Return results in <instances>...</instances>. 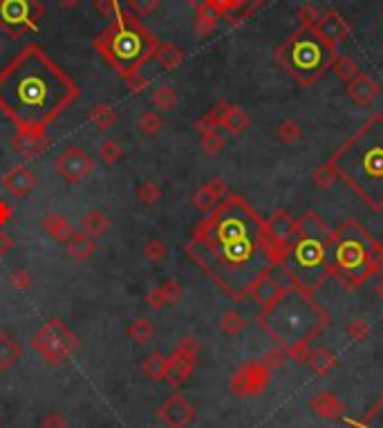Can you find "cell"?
Listing matches in <instances>:
<instances>
[{"label": "cell", "mask_w": 383, "mask_h": 428, "mask_svg": "<svg viewBox=\"0 0 383 428\" xmlns=\"http://www.w3.org/2000/svg\"><path fill=\"white\" fill-rule=\"evenodd\" d=\"M186 251L220 289L242 301L256 280L285 262L290 244L274 240L240 195H226L197 224Z\"/></svg>", "instance_id": "obj_1"}, {"label": "cell", "mask_w": 383, "mask_h": 428, "mask_svg": "<svg viewBox=\"0 0 383 428\" xmlns=\"http://www.w3.org/2000/svg\"><path fill=\"white\" fill-rule=\"evenodd\" d=\"M79 94L76 81L36 43L18 52L0 72V110L18 128L45 130Z\"/></svg>", "instance_id": "obj_2"}, {"label": "cell", "mask_w": 383, "mask_h": 428, "mask_svg": "<svg viewBox=\"0 0 383 428\" xmlns=\"http://www.w3.org/2000/svg\"><path fill=\"white\" fill-rule=\"evenodd\" d=\"M330 316L314 298V294L296 287H285L278 296L258 312V326L287 357L305 364L310 346L328 328Z\"/></svg>", "instance_id": "obj_3"}, {"label": "cell", "mask_w": 383, "mask_h": 428, "mask_svg": "<svg viewBox=\"0 0 383 428\" xmlns=\"http://www.w3.org/2000/svg\"><path fill=\"white\" fill-rule=\"evenodd\" d=\"M330 164L363 202L383 211V115L375 112L341 144Z\"/></svg>", "instance_id": "obj_4"}, {"label": "cell", "mask_w": 383, "mask_h": 428, "mask_svg": "<svg viewBox=\"0 0 383 428\" xmlns=\"http://www.w3.org/2000/svg\"><path fill=\"white\" fill-rule=\"evenodd\" d=\"M159 41L139 23L135 14L119 9L114 21L94 39L97 50L123 79L143 68V63L155 56Z\"/></svg>", "instance_id": "obj_5"}, {"label": "cell", "mask_w": 383, "mask_h": 428, "mask_svg": "<svg viewBox=\"0 0 383 428\" xmlns=\"http://www.w3.org/2000/svg\"><path fill=\"white\" fill-rule=\"evenodd\" d=\"M375 238L357 220H343L332 231L328 242V260L332 276L346 289H359L372 276L370 251Z\"/></svg>", "instance_id": "obj_6"}, {"label": "cell", "mask_w": 383, "mask_h": 428, "mask_svg": "<svg viewBox=\"0 0 383 428\" xmlns=\"http://www.w3.org/2000/svg\"><path fill=\"white\" fill-rule=\"evenodd\" d=\"M332 231H296L290 244V253L283 265L290 276L292 287L314 294L332 278V267L328 260V242Z\"/></svg>", "instance_id": "obj_7"}, {"label": "cell", "mask_w": 383, "mask_h": 428, "mask_svg": "<svg viewBox=\"0 0 383 428\" xmlns=\"http://www.w3.org/2000/svg\"><path fill=\"white\" fill-rule=\"evenodd\" d=\"M274 59L296 83L310 88L325 77L334 56L314 32L299 30L276 47Z\"/></svg>", "instance_id": "obj_8"}, {"label": "cell", "mask_w": 383, "mask_h": 428, "mask_svg": "<svg viewBox=\"0 0 383 428\" xmlns=\"http://www.w3.org/2000/svg\"><path fill=\"white\" fill-rule=\"evenodd\" d=\"M43 14L45 7L41 0H0V30L16 39L25 32L38 30Z\"/></svg>", "instance_id": "obj_9"}, {"label": "cell", "mask_w": 383, "mask_h": 428, "mask_svg": "<svg viewBox=\"0 0 383 428\" xmlns=\"http://www.w3.org/2000/svg\"><path fill=\"white\" fill-rule=\"evenodd\" d=\"M32 346L34 350L41 352L50 364H59V361H63L76 348V337L61 321H50L32 339Z\"/></svg>", "instance_id": "obj_10"}, {"label": "cell", "mask_w": 383, "mask_h": 428, "mask_svg": "<svg viewBox=\"0 0 383 428\" xmlns=\"http://www.w3.org/2000/svg\"><path fill=\"white\" fill-rule=\"evenodd\" d=\"M271 382V368L265 361H247L231 377V393L235 397H258Z\"/></svg>", "instance_id": "obj_11"}, {"label": "cell", "mask_w": 383, "mask_h": 428, "mask_svg": "<svg viewBox=\"0 0 383 428\" xmlns=\"http://www.w3.org/2000/svg\"><path fill=\"white\" fill-rule=\"evenodd\" d=\"M312 32L319 36L321 43L328 47V52L332 56H337L339 45L350 39L352 30H350V23L337 12V9H328L325 14H321L319 23H316V27Z\"/></svg>", "instance_id": "obj_12"}, {"label": "cell", "mask_w": 383, "mask_h": 428, "mask_svg": "<svg viewBox=\"0 0 383 428\" xmlns=\"http://www.w3.org/2000/svg\"><path fill=\"white\" fill-rule=\"evenodd\" d=\"M197 352H199L197 341L190 339V337H186L177 346L175 355L168 359V370H166V379L170 384L179 386L190 377V373H193V366H195V359H197Z\"/></svg>", "instance_id": "obj_13"}, {"label": "cell", "mask_w": 383, "mask_h": 428, "mask_svg": "<svg viewBox=\"0 0 383 428\" xmlns=\"http://www.w3.org/2000/svg\"><path fill=\"white\" fill-rule=\"evenodd\" d=\"M92 164H94L92 157L85 153L83 148L70 146L59 155V159H56V170H59L70 184H74V182H81V179L90 173Z\"/></svg>", "instance_id": "obj_14"}, {"label": "cell", "mask_w": 383, "mask_h": 428, "mask_svg": "<svg viewBox=\"0 0 383 428\" xmlns=\"http://www.w3.org/2000/svg\"><path fill=\"white\" fill-rule=\"evenodd\" d=\"M159 417L168 428H184L195 420V411L181 395H173L159 408Z\"/></svg>", "instance_id": "obj_15"}, {"label": "cell", "mask_w": 383, "mask_h": 428, "mask_svg": "<svg viewBox=\"0 0 383 428\" xmlns=\"http://www.w3.org/2000/svg\"><path fill=\"white\" fill-rule=\"evenodd\" d=\"M346 92L359 108H368L381 94V85L372 77H368L366 72H359L350 83H346Z\"/></svg>", "instance_id": "obj_16"}, {"label": "cell", "mask_w": 383, "mask_h": 428, "mask_svg": "<svg viewBox=\"0 0 383 428\" xmlns=\"http://www.w3.org/2000/svg\"><path fill=\"white\" fill-rule=\"evenodd\" d=\"M310 408L316 417H321V420L339 422L346 417V404H343L334 393H330V390H323V393L314 395Z\"/></svg>", "instance_id": "obj_17"}, {"label": "cell", "mask_w": 383, "mask_h": 428, "mask_svg": "<svg viewBox=\"0 0 383 428\" xmlns=\"http://www.w3.org/2000/svg\"><path fill=\"white\" fill-rule=\"evenodd\" d=\"M224 197H226V184L220 177H211L206 184H202L193 193V204L199 211L208 213V211H213Z\"/></svg>", "instance_id": "obj_18"}, {"label": "cell", "mask_w": 383, "mask_h": 428, "mask_svg": "<svg viewBox=\"0 0 383 428\" xmlns=\"http://www.w3.org/2000/svg\"><path fill=\"white\" fill-rule=\"evenodd\" d=\"M14 148L25 157H36L47 148V135L41 128H18L14 137Z\"/></svg>", "instance_id": "obj_19"}, {"label": "cell", "mask_w": 383, "mask_h": 428, "mask_svg": "<svg viewBox=\"0 0 383 428\" xmlns=\"http://www.w3.org/2000/svg\"><path fill=\"white\" fill-rule=\"evenodd\" d=\"M265 226H267V233L278 242L292 244V240L296 238V217H292L285 208L274 211L269 220H265Z\"/></svg>", "instance_id": "obj_20"}, {"label": "cell", "mask_w": 383, "mask_h": 428, "mask_svg": "<svg viewBox=\"0 0 383 428\" xmlns=\"http://www.w3.org/2000/svg\"><path fill=\"white\" fill-rule=\"evenodd\" d=\"M3 184H5V188H7V191L12 193V195L23 197V195H27V193H30L32 188H34L36 177H34V173H30V170H27L25 166H14V168L5 175Z\"/></svg>", "instance_id": "obj_21"}, {"label": "cell", "mask_w": 383, "mask_h": 428, "mask_svg": "<svg viewBox=\"0 0 383 428\" xmlns=\"http://www.w3.org/2000/svg\"><path fill=\"white\" fill-rule=\"evenodd\" d=\"M179 294H181L179 283H175V280H164L161 285H157L155 289H152V294L148 296V303H150L152 307L170 305V303L177 301Z\"/></svg>", "instance_id": "obj_22"}, {"label": "cell", "mask_w": 383, "mask_h": 428, "mask_svg": "<svg viewBox=\"0 0 383 428\" xmlns=\"http://www.w3.org/2000/svg\"><path fill=\"white\" fill-rule=\"evenodd\" d=\"M152 59H155L164 70L170 72V70H175V68H179L181 63H184V52H181L179 47L173 45V43H159L157 52H155Z\"/></svg>", "instance_id": "obj_23"}, {"label": "cell", "mask_w": 383, "mask_h": 428, "mask_svg": "<svg viewBox=\"0 0 383 428\" xmlns=\"http://www.w3.org/2000/svg\"><path fill=\"white\" fill-rule=\"evenodd\" d=\"M43 226H45V231L50 233L54 240H59V242H68L70 238L76 233L74 226L68 220H63L61 215H56V213L47 215L45 220H43Z\"/></svg>", "instance_id": "obj_24"}, {"label": "cell", "mask_w": 383, "mask_h": 428, "mask_svg": "<svg viewBox=\"0 0 383 428\" xmlns=\"http://www.w3.org/2000/svg\"><path fill=\"white\" fill-rule=\"evenodd\" d=\"M249 126H251V119H249V115L238 106H231L229 103V108L224 112V119H222V128L229 130L231 135H240L242 130H247Z\"/></svg>", "instance_id": "obj_25"}, {"label": "cell", "mask_w": 383, "mask_h": 428, "mask_svg": "<svg viewBox=\"0 0 383 428\" xmlns=\"http://www.w3.org/2000/svg\"><path fill=\"white\" fill-rule=\"evenodd\" d=\"M316 375H328L334 370V366H337V357H334V352L328 350V348H319L310 352L308 361H305Z\"/></svg>", "instance_id": "obj_26"}, {"label": "cell", "mask_w": 383, "mask_h": 428, "mask_svg": "<svg viewBox=\"0 0 383 428\" xmlns=\"http://www.w3.org/2000/svg\"><path fill=\"white\" fill-rule=\"evenodd\" d=\"M348 428H383V395L359 417V420H352Z\"/></svg>", "instance_id": "obj_27"}, {"label": "cell", "mask_w": 383, "mask_h": 428, "mask_svg": "<svg viewBox=\"0 0 383 428\" xmlns=\"http://www.w3.org/2000/svg\"><path fill=\"white\" fill-rule=\"evenodd\" d=\"M195 12H197V16H195V32L202 34V36H208L211 32H213L217 21L222 18V14H220L211 3H206L204 7L195 9Z\"/></svg>", "instance_id": "obj_28"}, {"label": "cell", "mask_w": 383, "mask_h": 428, "mask_svg": "<svg viewBox=\"0 0 383 428\" xmlns=\"http://www.w3.org/2000/svg\"><path fill=\"white\" fill-rule=\"evenodd\" d=\"M330 68H332V72L337 74V77H339L341 81H346V83H350V81L361 72V68L357 65V61L350 59L348 54H341V52L332 59V65H330Z\"/></svg>", "instance_id": "obj_29"}, {"label": "cell", "mask_w": 383, "mask_h": 428, "mask_svg": "<svg viewBox=\"0 0 383 428\" xmlns=\"http://www.w3.org/2000/svg\"><path fill=\"white\" fill-rule=\"evenodd\" d=\"M68 251H70V256H74V258H88V256L97 251V244H94V240L85 231L74 233L68 240Z\"/></svg>", "instance_id": "obj_30"}, {"label": "cell", "mask_w": 383, "mask_h": 428, "mask_svg": "<svg viewBox=\"0 0 383 428\" xmlns=\"http://www.w3.org/2000/svg\"><path fill=\"white\" fill-rule=\"evenodd\" d=\"M18 357H21V346L9 337L0 335V370H7L9 366H14Z\"/></svg>", "instance_id": "obj_31"}, {"label": "cell", "mask_w": 383, "mask_h": 428, "mask_svg": "<svg viewBox=\"0 0 383 428\" xmlns=\"http://www.w3.org/2000/svg\"><path fill=\"white\" fill-rule=\"evenodd\" d=\"M90 121L97 123L99 130H108L110 126H114L117 115H114V110L108 106V103H97V106H94L92 112H90Z\"/></svg>", "instance_id": "obj_32"}, {"label": "cell", "mask_w": 383, "mask_h": 428, "mask_svg": "<svg viewBox=\"0 0 383 428\" xmlns=\"http://www.w3.org/2000/svg\"><path fill=\"white\" fill-rule=\"evenodd\" d=\"M143 370L150 379H164L166 377V370H168V359L159 352H150L146 364H143Z\"/></svg>", "instance_id": "obj_33"}, {"label": "cell", "mask_w": 383, "mask_h": 428, "mask_svg": "<svg viewBox=\"0 0 383 428\" xmlns=\"http://www.w3.org/2000/svg\"><path fill=\"white\" fill-rule=\"evenodd\" d=\"M276 135H278V139L283 141V144L292 146L303 137V130L294 119H285V121L278 123V128H276Z\"/></svg>", "instance_id": "obj_34"}, {"label": "cell", "mask_w": 383, "mask_h": 428, "mask_svg": "<svg viewBox=\"0 0 383 428\" xmlns=\"http://www.w3.org/2000/svg\"><path fill=\"white\" fill-rule=\"evenodd\" d=\"M105 229H108V220H105V215H103V213H99V211H90L88 215L83 217V231L88 233L90 238L101 235Z\"/></svg>", "instance_id": "obj_35"}, {"label": "cell", "mask_w": 383, "mask_h": 428, "mask_svg": "<svg viewBox=\"0 0 383 428\" xmlns=\"http://www.w3.org/2000/svg\"><path fill=\"white\" fill-rule=\"evenodd\" d=\"M312 179L319 188H332V184L337 182L339 175H337V170H334V166L330 164V161H325V164H321L319 168L314 170Z\"/></svg>", "instance_id": "obj_36"}, {"label": "cell", "mask_w": 383, "mask_h": 428, "mask_svg": "<svg viewBox=\"0 0 383 428\" xmlns=\"http://www.w3.org/2000/svg\"><path fill=\"white\" fill-rule=\"evenodd\" d=\"M175 90L170 88V85H159V88L152 92V103H155V108H161V110H173L175 106Z\"/></svg>", "instance_id": "obj_37"}, {"label": "cell", "mask_w": 383, "mask_h": 428, "mask_svg": "<svg viewBox=\"0 0 383 428\" xmlns=\"http://www.w3.org/2000/svg\"><path fill=\"white\" fill-rule=\"evenodd\" d=\"M242 330H244V316L240 312L229 310L222 316V332L229 337H235V335H240Z\"/></svg>", "instance_id": "obj_38"}, {"label": "cell", "mask_w": 383, "mask_h": 428, "mask_svg": "<svg viewBox=\"0 0 383 428\" xmlns=\"http://www.w3.org/2000/svg\"><path fill=\"white\" fill-rule=\"evenodd\" d=\"M296 18H299V23H301V30H308L312 32L316 23H319V18H321V12L316 9L312 3H305L301 9H299V14H296Z\"/></svg>", "instance_id": "obj_39"}, {"label": "cell", "mask_w": 383, "mask_h": 428, "mask_svg": "<svg viewBox=\"0 0 383 428\" xmlns=\"http://www.w3.org/2000/svg\"><path fill=\"white\" fill-rule=\"evenodd\" d=\"M348 337L354 341V344H361V341H366L370 337V326H368V321H363V319H354L348 323Z\"/></svg>", "instance_id": "obj_40"}, {"label": "cell", "mask_w": 383, "mask_h": 428, "mask_svg": "<svg viewBox=\"0 0 383 428\" xmlns=\"http://www.w3.org/2000/svg\"><path fill=\"white\" fill-rule=\"evenodd\" d=\"M152 332H155V330H152V326H150V323H148L146 319H137V321L130 326L128 335H130L132 339H135L137 344H146V341L152 337Z\"/></svg>", "instance_id": "obj_41"}, {"label": "cell", "mask_w": 383, "mask_h": 428, "mask_svg": "<svg viewBox=\"0 0 383 428\" xmlns=\"http://www.w3.org/2000/svg\"><path fill=\"white\" fill-rule=\"evenodd\" d=\"M222 148H224V139L220 137V132L213 130V132H204L202 135V150L206 155H217V153H222Z\"/></svg>", "instance_id": "obj_42"}, {"label": "cell", "mask_w": 383, "mask_h": 428, "mask_svg": "<svg viewBox=\"0 0 383 428\" xmlns=\"http://www.w3.org/2000/svg\"><path fill=\"white\" fill-rule=\"evenodd\" d=\"M139 130L143 135H155V132L161 130V117L157 112H143L139 117Z\"/></svg>", "instance_id": "obj_43"}, {"label": "cell", "mask_w": 383, "mask_h": 428, "mask_svg": "<svg viewBox=\"0 0 383 428\" xmlns=\"http://www.w3.org/2000/svg\"><path fill=\"white\" fill-rule=\"evenodd\" d=\"M121 155H123V150L114 139H105L101 144V148H99V157L105 161V164H114V161H117Z\"/></svg>", "instance_id": "obj_44"}, {"label": "cell", "mask_w": 383, "mask_h": 428, "mask_svg": "<svg viewBox=\"0 0 383 428\" xmlns=\"http://www.w3.org/2000/svg\"><path fill=\"white\" fill-rule=\"evenodd\" d=\"M137 195H139L141 202L150 204V202H157V199L161 197V188H159L155 182H143V184L137 188Z\"/></svg>", "instance_id": "obj_45"}, {"label": "cell", "mask_w": 383, "mask_h": 428, "mask_svg": "<svg viewBox=\"0 0 383 428\" xmlns=\"http://www.w3.org/2000/svg\"><path fill=\"white\" fill-rule=\"evenodd\" d=\"M370 267H372V274H383V242H379L377 238L370 251Z\"/></svg>", "instance_id": "obj_46"}, {"label": "cell", "mask_w": 383, "mask_h": 428, "mask_svg": "<svg viewBox=\"0 0 383 428\" xmlns=\"http://www.w3.org/2000/svg\"><path fill=\"white\" fill-rule=\"evenodd\" d=\"M128 5L132 7V12L137 16H148L157 9L159 0H128Z\"/></svg>", "instance_id": "obj_47"}, {"label": "cell", "mask_w": 383, "mask_h": 428, "mask_svg": "<svg viewBox=\"0 0 383 428\" xmlns=\"http://www.w3.org/2000/svg\"><path fill=\"white\" fill-rule=\"evenodd\" d=\"M166 251H168V249H166V244H164V242H159V240H148V242H146V249H143V253H146L150 260L164 258Z\"/></svg>", "instance_id": "obj_48"}, {"label": "cell", "mask_w": 383, "mask_h": 428, "mask_svg": "<svg viewBox=\"0 0 383 428\" xmlns=\"http://www.w3.org/2000/svg\"><path fill=\"white\" fill-rule=\"evenodd\" d=\"M94 7H97V12L101 14V16H114L121 9V5H119V0H94Z\"/></svg>", "instance_id": "obj_49"}, {"label": "cell", "mask_w": 383, "mask_h": 428, "mask_svg": "<svg viewBox=\"0 0 383 428\" xmlns=\"http://www.w3.org/2000/svg\"><path fill=\"white\" fill-rule=\"evenodd\" d=\"M126 83H128V88H130V92H141V90H146V85H148V77L146 74H143L141 70L139 72H135V74H130V77L126 79Z\"/></svg>", "instance_id": "obj_50"}, {"label": "cell", "mask_w": 383, "mask_h": 428, "mask_svg": "<svg viewBox=\"0 0 383 428\" xmlns=\"http://www.w3.org/2000/svg\"><path fill=\"white\" fill-rule=\"evenodd\" d=\"M30 274H27L25 269H16L12 274V283H14V287H21V289H27L30 287Z\"/></svg>", "instance_id": "obj_51"}, {"label": "cell", "mask_w": 383, "mask_h": 428, "mask_svg": "<svg viewBox=\"0 0 383 428\" xmlns=\"http://www.w3.org/2000/svg\"><path fill=\"white\" fill-rule=\"evenodd\" d=\"M43 428H65V422L59 413H50L43 420Z\"/></svg>", "instance_id": "obj_52"}, {"label": "cell", "mask_w": 383, "mask_h": 428, "mask_svg": "<svg viewBox=\"0 0 383 428\" xmlns=\"http://www.w3.org/2000/svg\"><path fill=\"white\" fill-rule=\"evenodd\" d=\"M9 249H12V238L7 233H0V253H7Z\"/></svg>", "instance_id": "obj_53"}, {"label": "cell", "mask_w": 383, "mask_h": 428, "mask_svg": "<svg viewBox=\"0 0 383 428\" xmlns=\"http://www.w3.org/2000/svg\"><path fill=\"white\" fill-rule=\"evenodd\" d=\"M12 217V208L7 206V202H0V224H5Z\"/></svg>", "instance_id": "obj_54"}, {"label": "cell", "mask_w": 383, "mask_h": 428, "mask_svg": "<svg viewBox=\"0 0 383 428\" xmlns=\"http://www.w3.org/2000/svg\"><path fill=\"white\" fill-rule=\"evenodd\" d=\"M59 3L65 7V9H74L76 5H79L81 3V0H59Z\"/></svg>", "instance_id": "obj_55"}, {"label": "cell", "mask_w": 383, "mask_h": 428, "mask_svg": "<svg viewBox=\"0 0 383 428\" xmlns=\"http://www.w3.org/2000/svg\"><path fill=\"white\" fill-rule=\"evenodd\" d=\"M186 3L190 5V7H195V9H199V7H204L208 0H186Z\"/></svg>", "instance_id": "obj_56"}, {"label": "cell", "mask_w": 383, "mask_h": 428, "mask_svg": "<svg viewBox=\"0 0 383 428\" xmlns=\"http://www.w3.org/2000/svg\"><path fill=\"white\" fill-rule=\"evenodd\" d=\"M375 289H377V296H379V298L383 301V276H381V278H379V283H377V287H375Z\"/></svg>", "instance_id": "obj_57"}]
</instances>
